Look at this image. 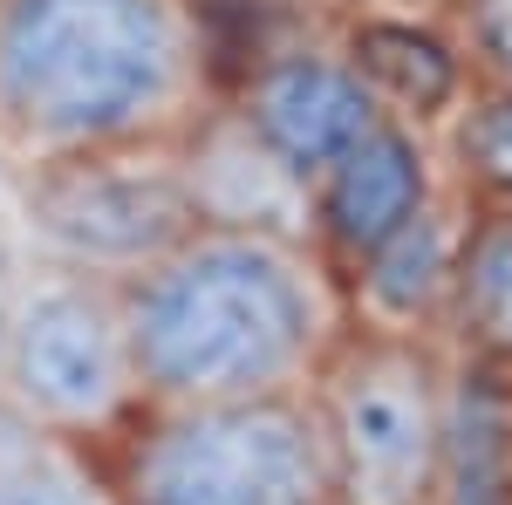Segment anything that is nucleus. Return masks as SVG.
Wrapping results in <instances>:
<instances>
[{
  "label": "nucleus",
  "mask_w": 512,
  "mask_h": 505,
  "mask_svg": "<svg viewBox=\"0 0 512 505\" xmlns=\"http://www.w3.org/2000/svg\"><path fill=\"white\" fill-rule=\"evenodd\" d=\"M123 505H335L315 396L144 403L110 444Z\"/></svg>",
  "instance_id": "7ed1b4c3"
},
{
  "label": "nucleus",
  "mask_w": 512,
  "mask_h": 505,
  "mask_svg": "<svg viewBox=\"0 0 512 505\" xmlns=\"http://www.w3.org/2000/svg\"><path fill=\"white\" fill-rule=\"evenodd\" d=\"M465 55L485 82L512 89V0H465Z\"/></svg>",
  "instance_id": "dca6fc26"
},
{
  "label": "nucleus",
  "mask_w": 512,
  "mask_h": 505,
  "mask_svg": "<svg viewBox=\"0 0 512 505\" xmlns=\"http://www.w3.org/2000/svg\"><path fill=\"white\" fill-rule=\"evenodd\" d=\"M21 267H28V260H14V253L0 246V349H7V321H14V294H21Z\"/></svg>",
  "instance_id": "f3484780"
},
{
  "label": "nucleus",
  "mask_w": 512,
  "mask_h": 505,
  "mask_svg": "<svg viewBox=\"0 0 512 505\" xmlns=\"http://www.w3.org/2000/svg\"><path fill=\"white\" fill-rule=\"evenodd\" d=\"M144 403L294 396L349 328L335 267L301 233L192 226L164 260L123 280Z\"/></svg>",
  "instance_id": "f257e3e1"
},
{
  "label": "nucleus",
  "mask_w": 512,
  "mask_h": 505,
  "mask_svg": "<svg viewBox=\"0 0 512 505\" xmlns=\"http://www.w3.org/2000/svg\"><path fill=\"white\" fill-rule=\"evenodd\" d=\"M349 69L369 82V96L383 103V117L396 123H437L465 103V55L444 35L417 28V21H390V14H369L342 35Z\"/></svg>",
  "instance_id": "9b49d317"
},
{
  "label": "nucleus",
  "mask_w": 512,
  "mask_h": 505,
  "mask_svg": "<svg viewBox=\"0 0 512 505\" xmlns=\"http://www.w3.org/2000/svg\"><path fill=\"white\" fill-rule=\"evenodd\" d=\"M444 349L458 362H472V369L512 376V205L472 198V212H465Z\"/></svg>",
  "instance_id": "ddd939ff"
},
{
  "label": "nucleus",
  "mask_w": 512,
  "mask_h": 505,
  "mask_svg": "<svg viewBox=\"0 0 512 505\" xmlns=\"http://www.w3.org/2000/svg\"><path fill=\"white\" fill-rule=\"evenodd\" d=\"M431 192H437V164H431L424 130L383 117L355 151H342L315 178V192H308V239H315V253L335 267V280H342V273H349L362 253H376L410 212H424Z\"/></svg>",
  "instance_id": "6e6552de"
},
{
  "label": "nucleus",
  "mask_w": 512,
  "mask_h": 505,
  "mask_svg": "<svg viewBox=\"0 0 512 505\" xmlns=\"http://www.w3.org/2000/svg\"><path fill=\"white\" fill-rule=\"evenodd\" d=\"M431 505H512V376L451 355Z\"/></svg>",
  "instance_id": "f8f14e48"
},
{
  "label": "nucleus",
  "mask_w": 512,
  "mask_h": 505,
  "mask_svg": "<svg viewBox=\"0 0 512 505\" xmlns=\"http://www.w3.org/2000/svg\"><path fill=\"white\" fill-rule=\"evenodd\" d=\"M0 505H123L110 451L41 437L0 410Z\"/></svg>",
  "instance_id": "4468645a"
},
{
  "label": "nucleus",
  "mask_w": 512,
  "mask_h": 505,
  "mask_svg": "<svg viewBox=\"0 0 512 505\" xmlns=\"http://www.w3.org/2000/svg\"><path fill=\"white\" fill-rule=\"evenodd\" d=\"M0 410L41 437L110 451L144 417V376L130 349L123 280L69 267H21L7 349H0Z\"/></svg>",
  "instance_id": "20e7f679"
},
{
  "label": "nucleus",
  "mask_w": 512,
  "mask_h": 505,
  "mask_svg": "<svg viewBox=\"0 0 512 505\" xmlns=\"http://www.w3.org/2000/svg\"><path fill=\"white\" fill-rule=\"evenodd\" d=\"M198 226L178 144L96 151L21 171V239L41 267L130 280Z\"/></svg>",
  "instance_id": "423d86ee"
},
{
  "label": "nucleus",
  "mask_w": 512,
  "mask_h": 505,
  "mask_svg": "<svg viewBox=\"0 0 512 505\" xmlns=\"http://www.w3.org/2000/svg\"><path fill=\"white\" fill-rule=\"evenodd\" d=\"M178 164L198 226H260V233L308 239V185L246 130L233 103H212L178 137Z\"/></svg>",
  "instance_id": "9d476101"
},
{
  "label": "nucleus",
  "mask_w": 512,
  "mask_h": 505,
  "mask_svg": "<svg viewBox=\"0 0 512 505\" xmlns=\"http://www.w3.org/2000/svg\"><path fill=\"white\" fill-rule=\"evenodd\" d=\"M451 164L465 198L512 205V89L485 82L472 103L451 110Z\"/></svg>",
  "instance_id": "2eb2a0df"
},
{
  "label": "nucleus",
  "mask_w": 512,
  "mask_h": 505,
  "mask_svg": "<svg viewBox=\"0 0 512 505\" xmlns=\"http://www.w3.org/2000/svg\"><path fill=\"white\" fill-rule=\"evenodd\" d=\"M308 396L335 465V505H431L451 403V349L437 335L349 321Z\"/></svg>",
  "instance_id": "39448f33"
},
{
  "label": "nucleus",
  "mask_w": 512,
  "mask_h": 505,
  "mask_svg": "<svg viewBox=\"0 0 512 505\" xmlns=\"http://www.w3.org/2000/svg\"><path fill=\"white\" fill-rule=\"evenodd\" d=\"M465 212L472 198L437 185L424 212H410L376 253H362L342 273V301L355 328L383 335H437L451 314V280H458V246H465Z\"/></svg>",
  "instance_id": "1a4fd4ad"
},
{
  "label": "nucleus",
  "mask_w": 512,
  "mask_h": 505,
  "mask_svg": "<svg viewBox=\"0 0 512 505\" xmlns=\"http://www.w3.org/2000/svg\"><path fill=\"white\" fill-rule=\"evenodd\" d=\"M212 103L198 0H0V151L21 171L178 144Z\"/></svg>",
  "instance_id": "f03ea898"
},
{
  "label": "nucleus",
  "mask_w": 512,
  "mask_h": 505,
  "mask_svg": "<svg viewBox=\"0 0 512 505\" xmlns=\"http://www.w3.org/2000/svg\"><path fill=\"white\" fill-rule=\"evenodd\" d=\"M226 103L246 117V130L308 192H315V178L335 157L355 151L383 123V103L369 96V82L349 69L342 48H287V55H267V62H253V76L239 82Z\"/></svg>",
  "instance_id": "0eeeda50"
}]
</instances>
